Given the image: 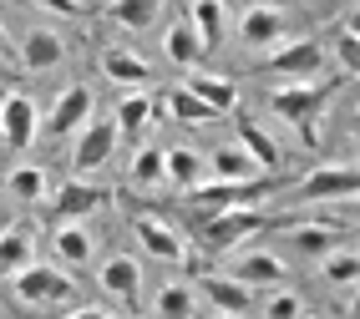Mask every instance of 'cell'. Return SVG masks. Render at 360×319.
<instances>
[{
  "label": "cell",
  "mask_w": 360,
  "mask_h": 319,
  "mask_svg": "<svg viewBox=\"0 0 360 319\" xmlns=\"http://www.w3.org/2000/svg\"><path fill=\"white\" fill-rule=\"evenodd\" d=\"M66 61V41L56 31H31L26 41H20V66L26 71H51Z\"/></svg>",
  "instance_id": "cell-20"
},
{
  "label": "cell",
  "mask_w": 360,
  "mask_h": 319,
  "mask_svg": "<svg viewBox=\"0 0 360 319\" xmlns=\"http://www.w3.org/2000/svg\"><path fill=\"white\" fill-rule=\"evenodd\" d=\"M36 6H46V11H61V15H82V11H86V0H36Z\"/></svg>",
  "instance_id": "cell-36"
},
{
  "label": "cell",
  "mask_w": 360,
  "mask_h": 319,
  "mask_svg": "<svg viewBox=\"0 0 360 319\" xmlns=\"http://www.w3.org/2000/svg\"><path fill=\"white\" fill-rule=\"evenodd\" d=\"M238 36H244L249 51H269V46H279L290 36V15L279 6H249L244 20H238Z\"/></svg>",
  "instance_id": "cell-10"
},
{
  "label": "cell",
  "mask_w": 360,
  "mask_h": 319,
  "mask_svg": "<svg viewBox=\"0 0 360 319\" xmlns=\"http://www.w3.org/2000/svg\"><path fill=\"white\" fill-rule=\"evenodd\" d=\"M66 319H117V314H107V309H77V314H66Z\"/></svg>",
  "instance_id": "cell-37"
},
{
  "label": "cell",
  "mask_w": 360,
  "mask_h": 319,
  "mask_svg": "<svg viewBox=\"0 0 360 319\" xmlns=\"http://www.w3.org/2000/svg\"><path fill=\"white\" fill-rule=\"evenodd\" d=\"M300 314H304V304L295 289H274L269 304H264V319H300Z\"/></svg>",
  "instance_id": "cell-34"
},
{
  "label": "cell",
  "mask_w": 360,
  "mask_h": 319,
  "mask_svg": "<svg viewBox=\"0 0 360 319\" xmlns=\"http://www.w3.org/2000/svg\"><path fill=\"white\" fill-rule=\"evenodd\" d=\"M350 233V223H330V218H315V223H290V249L304 259H325L330 249H340Z\"/></svg>",
  "instance_id": "cell-12"
},
{
  "label": "cell",
  "mask_w": 360,
  "mask_h": 319,
  "mask_svg": "<svg viewBox=\"0 0 360 319\" xmlns=\"http://www.w3.org/2000/svg\"><path fill=\"white\" fill-rule=\"evenodd\" d=\"M335 56H340L345 77H350V71H355V56H360V46H355V20H350V15L340 20V31H335Z\"/></svg>",
  "instance_id": "cell-35"
},
{
  "label": "cell",
  "mask_w": 360,
  "mask_h": 319,
  "mask_svg": "<svg viewBox=\"0 0 360 319\" xmlns=\"http://www.w3.org/2000/svg\"><path fill=\"white\" fill-rule=\"evenodd\" d=\"M82 122H91V91H86V86H66V91L56 96L51 117H46V132H51V137H66V132H77Z\"/></svg>",
  "instance_id": "cell-14"
},
{
  "label": "cell",
  "mask_w": 360,
  "mask_h": 319,
  "mask_svg": "<svg viewBox=\"0 0 360 319\" xmlns=\"http://www.w3.org/2000/svg\"><path fill=\"white\" fill-rule=\"evenodd\" d=\"M41 132V117H36V102L20 91H6L0 96V142L11 147V152H26Z\"/></svg>",
  "instance_id": "cell-8"
},
{
  "label": "cell",
  "mask_w": 360,
  "mask_h": 319,
  "mask_svg": "<svg viewBox=\"0 0 360 319\" xmlns=\"http://www.w3.org/2000/svg\"><path fill=\"white\" fill-rule=\"evenodd\" d=\"M330 96H335V82H309V86L290 82V86L269 91V107H274V117H284L304 137V147H320V112Z\"/></svg>",
  "instance_id": "cell-1"
},
{
  "label": "cell",
  "mask_w": 360,
  "mask_h": 319,
  "mask_svg": "<svg viewBox=\"0 0 360 319\" xmlns=\"http://www.w3.org/2000/svg\"><path fill=\"white\" fill-rule=\"evenodd\" d=\"M213 319H244V314H213Z\"/></svg>",
  "instance_id": "cell-39"
},
{
  "label": "cell",
  "mask_w": 360,
  "mask_h": 319,
  "mask_svg": "<svg viewBox=\"0 0 360 319\" xmlns=\"http://www.w3.org/2000/svg\"><path fill=\"white\" fill-rule=\"evenodd\" d=\"M269 193H274L269 178H254V183H213V178H203V183L188 188V198L198 208H208V213H219V208H254L259 198H269Z\"/></svg>",
  "instance_id": "cell-4"
},
{
  "label": "cell",
  "mask_w": 360,
  "mask_h": 319,
  "mask_svg": "<svg viewBox=\"0 0 360 319\" xmlns=\"http://www.w3.org/2000/svg\"><path fill=\"white\" fill-rule=\"evenodd\" d=\"M11 289H15V299L31 304V309H56V304L71 299V289H77V284H71L61 268H51V263H26Z\"/></svg>",
  "instance_id": "cell-2"
},
{
  "label": "cell",
  "mask_w": 360,
  "mask_h": 319,
  "mask_svg": "<svg viewBox=\"0 0 360 319\" xmlns=\"http://www.w3.org/2000/svg\"><path fill=\"white\" fill-rule=\"evenodd\" d=\"M188 26L203 41V51L224 46V31H229V15H224V0H188Z\"/></svg>",
  "instance_id": "cell-18"
},
{
  "label": "cell",
  "mask_w": 360,
  "mask_h": 319,
  "mask_svg": "<svg viewBox=\"0 0 360 319\" xmlns=\"http://www.w3.org/2000/svg\"><path fill=\"white\" fill-rule=\"evenodd\" d=\"M188 91H193L213 117H224V112L238 107V82H233V77H193V82H188Z\"/></svg>",
  "instance_id": "cell-22"
},
{
  "label": "cell",
  "mask_w": 360,
  "mask_h": 319,
  "mask_svg": "<svg viewBox=\"0 0 360 319\" xmlns=\"http://www.w3.org/2000/svg\"><path fill=\"white\" fill-rule=\"evenodd\" d=\"M300 319H315V314H300Z\"/></svg>",
  "instance_id": "cell-40"
},
{
  "label": "cell",
  "mask_w": 360,
  "mask_h": 319,
  "mask_svg": "<svg viewBox=\"0 0 360 319\" xmlns=\"http://www.w3.org/2000/svg\"><path fill=\"white\" fill-rule=\"evenodd\" d=\"M46 188H51V183H46V167H36V162H20L15 173L6 178V193H11V198H20V203H41Z\"/></svg>",
  "instance_id": "cell-28"
},
{
  "label": "cell",
  "mask_w": 360,
  "mask_h": 319,
  "mask_svg": "<svg viewBox=\"0 0 360 319\" xmlns=\"http://www.w3.org/2000/svg\"><path fill=\"white\" fill-rule=\"evenodd\" d=\"M102 77L117 82V86H142L153 77V66L142 61L137 51H127V46H107V51H102Z\"/></svg>",
  "instance_id": "cell-19"
},
{
  "label": "cell",
  "mask_w": 360,
  "mask_h": 319,
  "mask_svg": "<svg viewBox=\"0 0 360 319\" xmlns=\"http://www.w3.org/2000/svg\"><path fill=\"white\" fill-rule=\"evenodd\" d=\"M162 107H167V117H173V122H188V127H208V122H213V112H208L188 86L167 91V102H162Z\"/></svg>",
  "instance_id": "cell-30"
},
{
  "label": "cell",
  "mask_w": 360,
  "mask_h": 319,
  "mask_svg": "<svg viewBox=\"0 0 360 319\" xmlns=\"http://www.w3.org/2000/svg\"><path fill=\"white\" fill-rule=\"evenodd\" d=\"M264 228V213L259 208H219L203 223V249L208 254H233L238 243H249Z\"/></svg>",
  "instance_id": "cell-3"
},
{
  "label": "cell",
  "mask_w": 360,
  "mask_h": 319,
  "mask_svg": "<svg viewBox=\"0 0 360 319\" xmlns=\"http://www.w3.org/2000/svg\"><path fill=\"white\" fill-rule=\"evenodd\" d=\"M148 117H153V102H148V96H142V91H127L122 96V102H117V132H127V137H137L142 127H148Z\"/></svg>",
  "instance_id": "cell-31"
},
{
  "label": "cell",
  "mask_w": 360,
  "mask_h": 319,
  "mask_svg": "<svg viewBox=\"0 0 360 319\" xmlns=\"http://www.w3.org/2000/svg\"><path fill=\"white\" fill-rule=\"evenodd\" d=\"M325 46L315 41V36H295V41H284L279 46V51L269 56V61H264V71H269V77H320V71H325Z\"/></svg>",
  "instance_id": "cell-6"
},
{
  "label": "cell",
  "mask_w": 360,
  "mask_h": 319,
  "mask_svg": "<svg viewBox=\"0 0 360 319\" xmlns=\"http://www.w3.org/2000/svg\"><path fill=\"white\" fill-rule=\"evenodd\" d=\"M102 203H107L102 188H91V183H61L56 198H51V213L61 218V223H82V218L91 208H102Z\"/></svg>",
  "instance_id": "cell-15"
},
{
  "label": "cell",
  "mask_w": 360,
  "mask_h": 319,
  "mask_svg": "<svg viewBox=\"0 0 360 319\" xmlns=\"http://www.w3.org/2000/svg\"><path fill=\"white\" fill-rule=\"evenodd\" d=\"M355 274H360V259H355L350 243H340V249L325 254V279L330 284H355Z\"/></svg>",
  "instance_id": "cell-32"
},
{
  "label": "cell",
  "mask_w": 360,
  "mask_h": 319,
  "mask_svg": "<svg viewBox=\"0 0 360 319\" xmlns=\"http://www.w3.org/2000/svg\"><path fill=\"white\" fill-rule=\"evenodd\" d=\"M132 233H137V243H142L153 259H162V263H188V238L167 223L162 213L137 208V213H132Z\"/></svg>",
  "instance_id": "cell-5"
},
{
  "label": "cell",
  "mask_w": 360,
  "mask_h": 319,
  "mask_svg": "<svg viewBox=\"0 0 360 319\" xmlns=\"http://www.w3.org/2000/svg\"><path fill=\"white\" fill-rule=\"evenodd\" d=\"M203 173H208V162L193 152V147H167V152H162V178L178 183L183 193L193 188V183H203Z\"/></svg>",
  "instance_id": "cell-23"
},
{
  "label": "cell",
  "mask_w": 360,
  "mask_h": 319,
  "mask_svg": "<svg viewBox=\"0 0 360 319\" xmlns=\"http://www.w3.org/2000/svg\"><path fill=\"white\" fill-rule=\"evenodd\" d=\"M132 183H162V147H142L132 157Z\"/></svg>",
  "instance_id": "cell-33"
},
{
  "label": "cell",
  "mask_w": 360,
  "mask_h": 319,
  "mask_svg": "<svg viewBox=\"0 0 360 319\" xmlns=\"http://www.w3.org/2000/svg\"><path fill=\"white\" fill-rule=\"evenodd\" d=\"M97 284L112 294L117 304H127V314L142 304V268H137V259H127V254L107 259V263L97 268Z\"/></svg>",
  "instance_id": "cell-11"
},
{
  "label": "cell",
  "mask_w": 360,
  "mask_h": 319,
  "mask_svg": "<svg viewBox=\"0 0 360 319\" xmlns=\"http://www.w3.org/2000/svg\"><path fill=\"white\" fill-rule=\"evenodd\" d=\"M117 122L112 117H97V122H82L77 127V152H71V162L82 167V173H91V167H102L112 152H117Z\"/></svg>",
  "instance_id": "cell-9"
},
{
  "label": "cell",
  "mask_w": 360,
  "mask_h": 319,
  "mask_svg": "<svg viewBox=\"0 0 360 319\" xmlns=\"http://www.w3.org/2000/svg\"><path fill=\"white\" fill-rule=\"evenodd\" d=\"M208 162V178L213 183H254V178H264L259 167H254V157L244 152V147H213V157H203Z\"/></svg>",
  "instance_id": "cell-17"
},
{
  "label": "cell",
  "mask_w": 360,
  "mask_h": 319,
  "mask_svg": "<svg viewBox=\"0 0 360 319\" xmlns=\"http://www.w3.org/2000/svg\"><path fill=\"white\" fill-rule=\"evenodd\" d=\"M162 46H167V61H173V66H198V56H203V41L193 36V26H188V20H173Z\"/></svg>",
  "instance_id": "cell-27"
},
{
  "label": "cell",
  "mask_w": 360,
  "mask_h": 319,
  "mask_svg": "<svg viewBox=\"0 0 360 319\" xmlns=\"http://www.w3.org/2000/svg\"><path fill=\"white\" fill-rule=\"evenodd\" d=\"M229 279H238L244 289H284V284H290V268H284L269 249H249L244 259L233 263Z\"/></svg>",
  "instance_id": "cell-13"
},
{
  "label": "cell",
  "mask_w": 360,
  "mask_h": 319,
  "mask_svg": "<svg viewBox=\"0 0 360 319\" xmlns=\"http://www.w3.org/2000/svg\"><path fill=\"white\" fill-rule=\"evenodd\" d=\"M193 304H198L193 284H162L153 299V319H193Z\"/></svg>",
  "instance_id": "cell-26"
},
{
  "label": "cell",
  "mask_w": 360,
  "mask_h": 319,
  "mask_svg": "<svg viewBox=\"0 0 360 319\" xmlns=\"http://www.w3.org/2000/svg\"><path fill=\"white\" fill-rule=\"evenodd\" d=\"M360 173L350 162H320L300 188H295V203H325V198H355Z\"/></svg>",
  "instance_id": "cell-7"
},
{
  "label": "cell",
  "mask_w": 360,
  "mask_h": 319,
  "mask_svg": "<svg viewBox=\"0 0 360 319\" xmlns=\"http://www.w3.org/2000/svg\"><path fill=\"white\" fill-rule=\"evenodd\" d=\"M11 51V36H6V26H0V56H6Z\"/></svg>",
  "instance_id": "cell-38"
},
{
  "label": "cell",
  "mask_w": 360,
  "mask_h": 319,
  "mask_svg": "<svg viewBox=\"0 0 360 319\" xmlns=\"http://www.w3.org/2000/svg\"><path fill=\"white\" fill-rule=\"evenodd\" d=\"M203 294H208V304L219 309V314H249V289L229 279V274H208L203 279Z\"/></svg>",
  "instance_id": "cell-25"
},
{
  "label": "cell",
  "mask_w": 360,
  "mask_h": 319,
  "mask_svg": "<svg viewBox=\"0 0 360 319\" xmlns=\"http://www.w3.org/2000/svg\"><path fill=\"white\" fill-rule=\"evenodd\" d=\"M238 147L254 157L259 173H274V167H279V147H274V137L264 132L259 122H249V117H238Z\"/></svg>",
  "instance_id": "cell-24"
},
{
  "label": "cell",
  "mask_w": 360,
  "mask_h": 319,
  "mask_svg": "<svg viewBox=\"0 0 360 319\" xmlns=\"http://www.w3.org/2000/svg\"><path fill=\"white\" fill-rule=\"evenodd\" d=\"M51 249H56V259H61L66 268H86L91 259H97V238H91L86 223H61V228L51 233Z\"/></svg>",
  "instance_id": "cell-16"
},
{
  "label": "cell",
  "mask_w": 360,
  "mask_h": 319,
  "mask_svg": "<svg viewBox=\"0 0 360 319\" xmlns=\"http://www.w3.org/2000/svg\"><path fill=\"white\" fill-rule=\"evenodd\" d=\"M158 11H162V0H112L107 6V15L117 26H127V31H148L158 20Z\"/></svg>",
  "instance_id": "cell-29"
},
{
  "label": "cell",
  "mask_w": 360,
  "mask_h": 319,
  "mask_svg": "<svg viewBox=\"0 0 360 319\" xmlns=\"http://www.w3.org/2000/svg\"><path fill=\"white\" fill-rule=\"evenodd\" d=\"M26 263H36V233L31 228H6L0 233V279H15Z\"/></svg>",
  "instance_id": "cell-21"
}]
</instances>
